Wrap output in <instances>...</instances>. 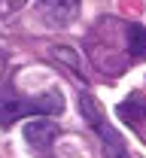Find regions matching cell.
I'll use <instances>...</instances> for the list:
<instances>
[{
    "label": "cell",
    "instance_id": "obj_1",
    "mask_svg": "<svg viewBox=\"0 0 146 158\" xmlns=\"http://www.w3.org/2000/svg\"><path fill=\"white\" fill-rule=\"evenodd\" d=\"M61 110H64V100L58 91H46L37 100H3L0 103V125L6 128V125L31 116V113H43L46 116V113H61Z\"/></svg>",
    "mask_w": 146,
    "mask_h": 158
},
{
    "label": "cell",
    "instance_id": "obj_2",
    "mask_svg": "<svg viewBox=\"0 0 146 158\" xmlns=\"http://www.w3.org/2000/svg\"><path fill=\"white\" fill-rule=\"evenodd\" d=\"M58 137V128H55V122H49V118H31L27 125H24V140L34 146V149H49L52 143Z\"/></svg>",
    "mask_w": 146,
    "mask_h": 158
},
{
    "label": "cell",
    "instance_id": "obj_3",
    "mask_svg": "<svg viewBox=\"0 0 146 158\" xmlns=\"http://www.w3.org/2000/svg\"><path fill=\"white\" fill-rule=\"evenodd\" d=\"M40 9H43V15H46V21H49V24H58V27L70 24V21L79 15V3H76V0H55V3H43Z\"/></svg>",
    "mask_w": 146,
    "mask_h": 158
},
{
    "label": "cell",
    "instance_id": "obj_4",
    "mask_svg": "<svg viewBox=\"0 0 146 158\" xmlns=\"http://www.w3.org/2000/svg\"><path fill=\"white\" fill-rule=\"evenodd\" d=\"M94 131H98V137H101V143H104V155L106 158H125V140H122V134H119L113 125L101 122Z\"/></svg>",
    "mask_w": 146,
    "mask_h": 158
},
{
    "label": "cell",
    "instance_id": "obj_5",
    "mask_svg": "<svg viewBox=\"0 0 146 158\" xmlns=\"http://www.w3.org/2000/svg\"><path fill=\"white\" fill-rule=\"evenodd\" d=\"M125 37H128V58L131 61H146V27L134 21V24L125 27Z\"/></svg>",
    "mask_w": 146,
    "mask_h": 158
},
{
    "label": "cell",
    "instance_id": "obj_6",
    "mask_svg": "<svg viewBox=\"0 0 146 158\" xmlns=\"http://www.w3.org/2000/svg\"><path fill=\"white\" fill-rule=\"evenodd\" d=\"M79 110H82L85 122H88L91 128H98V125L104 122V113H101V106L91 100V94H79Z\"/></svg>",
    "mask_w": 146,
    "mask_h": 158
},
{
    "label": "cell",
    "instance_id": "obj_7",
    "mask_svg": "<svg viewBox=\"0 0 146 158\" xmlns=\"http://www.w3.org/2000/svg\"><path fill=\"white\" fill-rule=\"evenodd\" d=\"M119 116L125 118V122H140V116H146V106H140V103H119Z\"/></svg>",
    "mask_w": 146,
    "mask_h": 158
},
{
    "label": "cell",
    "instance_id": "obj_8",
    "mask_svg": "<svg viewBox=\"0 0 146 158\" xmlns=\"http://www.w3.org/2000/svg\"><path fill=\"white\" fill-rule=\"evenodd\" d=\"M55 58L64 61V64H70V70H73V73H79V70H82V67H79V58H76V52H70L67 46H55Z\"/></svg>",
    "mask_w": 146,
    "mask_h": 158
},
{
    "label": "cell",
    "instance_id": "obj_9",
    "mask_svg": "<svg viewBox=\"0 0 146 158\" xmlns=\"http://www.w3.org/2000/svg\"><path fill=\"white\" fill-rule=\"evenodd\" d=\"M12 9H19V3H0V12H12Z\"/></svg>",
    "mask_w": 146,
    "mask_h": 158
}]
</instances>
